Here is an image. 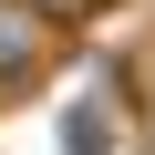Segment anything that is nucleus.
I'll return each mask as SVG.
<instances>
[{"label":"nucleus","instance_id":"1","mask_svg":"<svg viewBox=\"0 0 155 155\" xmlns=\"http://www.w3.org/2000/svg\"><path fill=\"white\" fill-rule=\"evenodd\" d=\"M11 52H21V31H11V21H0V62H11Z\"/></svg>","mask_w":155,"mask_h":155}]
</instances>
